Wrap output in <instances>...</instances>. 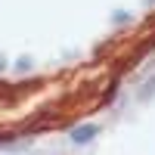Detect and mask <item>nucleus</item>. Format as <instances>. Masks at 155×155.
<instances>
[{
	"mask_svg": "<svg viewBox=\"0 0 155 155\" xmlns=\"http://www.w3.org/2000/svg\"><path fill=\"white\" fill-rule=\"evenodd\" d=\"M96 137H99V124H78L74 130L68 134V140H71V143H78V146H84V143H93Z\"/></svg>",
	"mask_w": 155,
	"mask_h": 155,
	"instance_id": "f257e3e1",
	"label": "nucleus"
},
{
	"mask_svg": "<svg viewBox=\"0 0 155 155\" xmlns=\"http://www.w3.org/2000/svg\"><path fill=\"white\" fill-rule=\"evenodd\" d=\"M152 93H155V78H152V81L143 87V99H146V96H152Z\"/></svg>",
	"mask_w": 155,
	"mask_h": 155,
	"instance_id": "f03ea898",
	"label": "nucleus"
}]
</instances>
